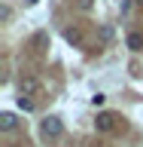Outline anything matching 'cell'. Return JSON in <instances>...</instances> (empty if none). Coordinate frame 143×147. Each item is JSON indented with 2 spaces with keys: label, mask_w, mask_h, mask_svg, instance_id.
<instances>
[{
  "label": "cell",
  "mask_w": 143,
  "mask_h": 147,
  "mask_svg": "<svg viewBox=\"0 0 143 147\" xmlns=\"http://www.w3.org/2000/svg\"><path fill=\"white\" fill-rule=\"evenodd\" d=\"M113 126H116V113H98V119H94L98 132H110Z\"/></svg>",
  "instance_id": "cell-2"
},
{
  "label": "cell",
  "mask_w": 143,
  "mask_h": 147,
  "mask_svg": "<svg viewBox=\"0 0 143 147\" xmlns=\"http://www.w3.org/2000/svg\"><path fill=\"white\" fill-rule=\"evenodd\" d=\"M27 3H31V6H34V3H40V0H27Z\"/></svg>",
  "instance_id": "cell-11"
},
{
  "label": "cell",
  "mask_w": 143,
  "mask_h": 147,
  "mask_svg": "<svg viewBox=\"0 0 143 147\" xmlns=\"http://www.w3.org/2000/svg\"><path fill=\"white\" fill-rule=\"evenodd\" d=\"M18 107H21V110H27V113H31V110H34L37 104H34V98H27V95H18Z\"/></svg>",
  "instance_id": "cell-7"
},
{
  "label": "cell",
  "mask_w": 143,
  "mask_h": 147,
  "mask_svg": "<svg viewBox=\"0 0 143 147\" xmlns=\"http://www.w3.org/2000/svg\"><path fill=\"white\" fill-rule=\"evenodd\" d=\"M37 92H40V80H37V77H25V80H21V95L31 98V95H37Z\"/></svg>",
  "instance_id": "cell-3"
},
{
  "label": "cell",
  "mask_w": 143,
  "mask_h": 147,
  "mask_svg": "<svg viewBox=\"0 0 143 147\" xmlns=\"http://www.w3.org/2000/svg\"><path fill=\"white\" fill-rule=\"evenodd\" d=\"M15 126H18L15 113H0V129H3V132H12Z\"/></svg>",
  "instance_id": "cell-5"
},
{
  "label": "cell",
  "mask_w": 143,
  "mask_h": 147,
  "mask_svg": "<svg viewBox=\"0 0 143 147\" xmlns=\"http://www.w3.org/2000/svg\"><path fill=\"white\" fill-rule=\"evenodd\" d=\"M134 3H143V0H134Z\"/></svg>",
  "instance_id": "cell-12"
},
{
  "label": "cell",
  "mask_w": 143,
  "mask_h": 147,
  "mask_svg": "<svg viewBox=\"0 0 143 147\" xmlns=\"http://www.w3.org/2000/svg\"><path fill=\"white\" fill-rule=\"evenodd\" d=\"M104 101H107V95H100V92H98V95H91V104H94V107H100Z\"/></svg>",
  "instance_id": "cell-10"
},
{
  "label": "cell",
  "mask_w": 143,
  "mask_h": 147,
  "mask_svg": "<svg viewBox=\"0 0 143 147\" xmlns=\"http://www.w3.org/2000/svg\"><path fill=\"white\" fill-rule=\"evenodd\" d=\"M100 37H104V43H110V40H113V28L104 25V28H100Z\"/></svg>",
  "instance_id": "cell-8"
},
{
  "label": "cell",
  "mask_w": 143,
  "mask_h": 147,
  "mask_svg": "<svg viewBox=\"0 0 143 147\" xmlns=\"http://www.w3.org/2000/svg\"><path fill=\"white\" fill-rule=\"evenodd\" d=\"M128 49H131V52H140L143 49V34H128Z\"/></svg>",
  "instance_id": "cell-6"
},
{
  "label": "cell",
  "mask_w": 143,
  "mask_h": 147,
  "mask_svg": "<svg viewBox=\"0 0 143 147\" xmlns=\"http://www.w3.org/2000/svg\"><path fill=\"white\" fill-rule=\"evenodd\" d=\"M40 132H43V138H61L64 126H61V119H58V117H46L43 126H40Z\"/></svg>",
  "instance_id": "cell-1"
},
{
  "label": "cell",
  "mask_w": 143,
  "mask_h": 147,
  "mask_svg": "<svg viewBox=\"0 0 143 147\" xmlns=\"http://www.w3.org/2000/svg\"><path fill=\"white\" fill-rule=\"evenodd\" d=\"M76 6H79V9H82V12H88V9H91V6H94V0H76Z\"/></svg>",
  "instance_id": "cell-9"
},
{
  "label": "cell",
  "mask_w": 143,
  "mask_h": 147,
  "mask_svg": "<svg viewBox=\"0 0 143 147\" xmlns=\"http://www.w3.org/2000/svg\"><path fill=\"white\" fill-rule=\"evenodd\" d=\"M64 40H67L70 46H82V40H85V37H82L79 28H64Z\"/></svg>",
  "instance_id": "cell-4"
}]
</instances>
